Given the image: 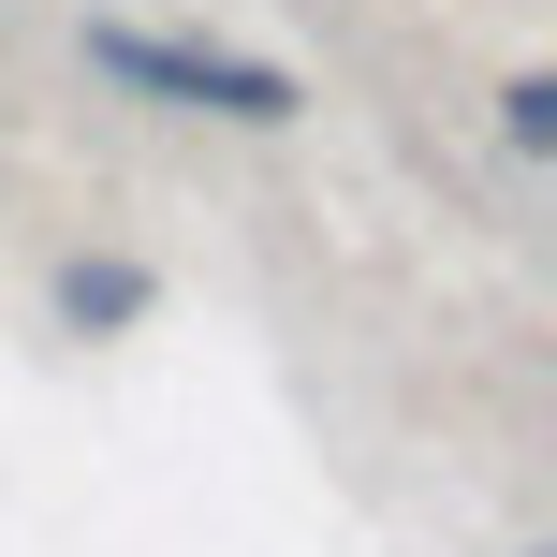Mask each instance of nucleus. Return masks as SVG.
Here are the masks:
<instances>
[{
	"label": "nucleus",
	"instance_id": "nucleus-2",
	"mask_svg": "<svg viewBox=\"0 0 557 557\" xmlns=\"http://www.w3.org/2000/svg\"><path fill=\"white\" fill-rule=\"evenodd\" d=\"M59 308H74V323H133L147 278H133V264H74V278H59Z\"/></svg>",
	"mask_w": 557,
	"mask_h": 557
},
{
	"label": "nucleus",
	"instance_id": "nucleus-3",
	"mask_svg": "<svg viewBox=\"0 0 557 557\" xmlns=\"http://www.w3.org/2000/svg\"><path fill=\"white\" fill-rule=\"evenodd\" d=\"M499 133H513V147H543V133H557V88H543V74H513V88H499Z\"/></svg>",
	"mask_w": 557,
	"mask_h": 557
},
{
	"label": "nucleus",
	"instance_id": "nucleus-1",
	"mask_svg": "<svg viewBox=\"0 0 557 557\" xmlns=\"http://www.w3.org/2000/svg\"><path fill=\"white\" fill-rule=\"evenodd\" d=\"M88 74L162 88V103H206V117H250V133L308 117V88L278 74V59H235V45H162V29H133V15H88Z\"/></svg>",
	"mask_w": 557,
	"mask_h": 557
}]
</instances>
